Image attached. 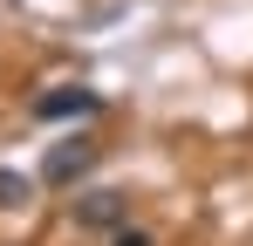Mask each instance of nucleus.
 <instances>
[{
	"mask_svg": "<svg viewBox=\"0 0 253 246\" xmlns=\"http://www.w3.org/2000/svg\"><path fill=\"white\" fill-rule=\"evenodd\" d=\"M89 164H96V144H89V137H69V144H55V151L42 158V178L48 185H76Z\"/></svg>",
	"mask_w": 253,
	"mask_h": 246,
	"instance_id": "nucleus-1",
	"label": "nucleus"
},
{
	"mask_svg": "<svg viewBox=\"0 0 253 246\" xmlns=\"http://www.w3.org/2000/svg\"><path fill=\"white\" fill-rule=\"evenodd\" d=\"M124 219H130V199H124V192H89V199H76V226L110 233V226H124Z\"/></svg>",
	"mask_w": 253,
	"mask_h": 246,
	"instance_id": "nucleus-2",
	"label": "nucleus"
},
{
	"mask_svg": "<svg viewBox=\"0 0 253 246\" xmlns=\"http://www.w3.org/2000/svg\"><path fill=\"white\" fill-rule=\"evenodd\" d=\"M35 117L62 123V117H96V89H48L42 103H35Z\"/></svg>",
	"mask_w": 253,
	"mask_h": 246,
	"instance_id": "nucleus-3",
	"label": "nucleus"
},
{
	"mask_svg": "<svg viewBox=\"0 0 253 246\" xmlns=\"http://www.w3.org/2000/svg\"><path fill=\"white\" fill-rule=\"evenodd\" d=\"M35 199V178H21V171H0V205H28Z\"/></svg>",
	"mask_w": 253,
	"mask_h": 246,
	"instance_id": "nucleus-4",
	"label": "nucleus"
},
{
	"mask_svg": "<svg viewBox=\"0 0 253 246\" xmlns=\"http://www.w3.org/2000/svg\"><path fill=\"white\" fill-rule=\"evenodd\" d=\"M110 246H151V233H137V226H117V240Z\"/></svg>",
	"mask_w": 253,
	"mask_h": 246,
	"instance_id": "nucleus-5",
	"label": "nucleus"
}]
</instances>
